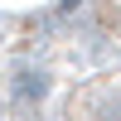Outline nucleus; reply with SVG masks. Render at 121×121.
<instances>
[{"mask_svg":"<svg viewBox=\"0 0 121 121\" xmlns=\"http://www.w3.org/2000/svg\"><path fill=\"white\" fill-rule=\"evenodd\" d=\"M63 116L68 121H121V73L82 82L73 97H68Z\"/></svg>","mask_w":121,"mask_h":121,"instance_id":"f257e3e1","label":"nucleus"},{"mask_svg":"<svg viewBox=\"0 0 121 121\" xmlns=\"http://www.w3.org/2000/svg\"><path fill=\"white\" fill-rule=\"evenodd\" d=\"M87 10H92V19L121 44V0H87Z\"/></svg>","mask_w":121,"mask_h":121,"instance_id":"f03ea898","label":"nucleus"}]
</instances>
